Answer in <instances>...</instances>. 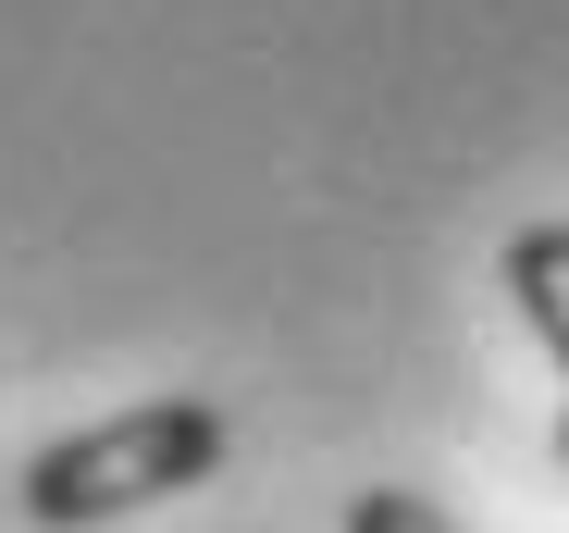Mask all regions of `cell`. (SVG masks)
I'll list each match as a JSON object with an SVG mask.
<instances>
[{
  "label": "cell",
  "instance_id": "277c9868",
  "mask_svg": "<svg viewBox=\"0 0 569 533\" xmlns=\"http://www.w3.org/2000/svg\"><path fill=\"white\" fill-rule=\"evenodd\" d=\"M557 460H569V422H557Z\"/></svg>",
  "mask_w": 569,
  "mask_h": 533
},
{
  "label": "cell",
  "instance_id": "3957f363",
  "mask_svg": "<svg viewBox=\"0 0 569 533\" xmlns=\"http://www.w3.org/2000/svg\"><path fill=\"white\" fill-rule=\"evenodd\" d=\"M347 533H458V521L409 484H371V496H347Z\"/></svg>",
  "mask_w": 569,
  "mask_h": 533
},
{
  "label": "cell",
  "instance_id": "6da1fadb",
  "mask_svg": "<svg viewBox=\"0 0 569 533\" xmlns=\"http://www.w3.org/2000/svg\"><path fill=\"white\" fill-rule=\"evenodd\" d=\"M223 447H236V434H223L211 397H149V409H112V422L62 434V447H38L13 496H26V521L87 533V521H124V509H161L186 484H211Z\"/></svg>",
  "mask_w": 569,
  "mask_h": 533
},
{
  "label": "cell",
  "instance_id": "7a4b0ae2",
  "mask_svg": "<svg viewBox=\"0 0 569 533\" xmlns=\"http://www.w3.org/2000/svg\"><path fill=\"white\" fill-rule=\"evenodd\" d=\"M508 298H520V323L545 335V361L569 373V224H520V236H508Z\"/></svg>",
  "mask_w": 569,
  "mask_h": 533
}]
</instances>
